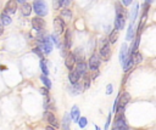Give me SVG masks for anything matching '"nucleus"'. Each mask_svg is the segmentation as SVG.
Instances as JSON below:
<instances>
[{
  "label": "nucleus",
  "instance_id": "obj_10",
  "mask_svg": "<svg viewBox=\"0 0 156 130\" xmlns=\"http://www.w3.org/2000/svg\"><path fill=\"white\" fill-rule=\"evenodd\" d=\"M126 18L127 16L123 15V13H116L115 16V22H113V26H115V29L117 30H122L126 26Z\"/></svg>",
  "mask_w": 156,
  "mask_h": 130
},
{
  "label": "nucleus",
  "instance_id": "obj_25",
  "mask_svg": "<svg viewBox=\"0 0 156 130\" xmlns=\"http://www.w3.org/2000/svg\"><path fill=\"white\" fill-rule=\"evenodd\" d=\"M118 35H119V30H117V29H112L110 33H108V36H107V39H108V41H110V44H116V41L118 40Z\"/></svg>",
  "mask_w": 156,
  "mask_h": 130
},
{
  "label": "nucleus",
  "instance_id": "obj_38",
  "mask_svg": "<svg viewBox=\"0 0 156 130\" xmlns=\"http://www.w3.org/2000/svg\"><path fill=\"white\" fill-rule=\"evenodd\" d=\"M91 73H93V74L90 75V77H91V80H94V79H95L96 77H99V74H100L99 69H98V70H91Z\"/></svg>",
  "mask_w": 156,
  "mask_h": 130
},
{
  "label": "nucleus",
  "instance_id": "obj_32",
  "mask_svg": "<svg viewBox=\"0 0 156 130\" xmlns=\"http://www.w3.org/2000/svg\"><path fill=\"white\" fill-rule=\"evenodd\" d=\"M143 55H141V52H139V51H136V52H134L133 53V60H134V63L135 64H138V63H141L143 62Z\"/></svg>",
  "mask_w": 156,
  "mask_h": 130
},
{
  "label": "nucleus",
  "instance_id": "obj_1",
  "mask_svg": "<svg viewBox=\"0 0 156 130\" xmlns=\"http://www.w3.org/2000/svg\"><path fill=\"white\" fill-rule=\"evenodd\" d=\"M111 44L107 38H101L99 41V56L101 57L102 61H108L111 57Z\"/></svg>",
  "mask_w": 156,
  "mask_h": 130
},
{
  "label": "nucleus",
  "instance_id": "obj_35",
  "mask_svg": "<svg viewBox=\"0 0 156 130\" xmlns=\"http://www.w3.org/2000/svg\"><path fill=\"white\" fill-rule=\"evenodd\" d=\"M39 92L45 97V96H49L50 95V90L48 89V87H45V86H43V87H39Z\"/></svg>",
  "mask_w": 156,
  "mask_h": 130
},
{
  "label": "nucleus",
  "instance_id": "obj_14",
  "mask_svg": "<svg viewBox=\"0 0 156 130\" xmlns=\"http://www.w3.org/2000/svg\"><path fill=\"white\" fill-rule=\"evenodd\" d=\"M17 9H18V6H17L16 0H7L4 6V11L9 15H15L17 12Z\"/></svg>",
  "mask_w": 156,
  "mask_h": 130
},
{
  "label": "nucleus",
  "instance_id": "obj_20",
  "mask_svg": "<svg viewBox=\"0 0 156 130\" xmlns=\"http://www.w3.org/2000/svg\"><path fill=\"white\" fill-rule=\"evenodd\" d=\"M71 121H72V118H71V114L69 113H65L63 114V118H62V121H61V128L62 130H69V126H71Z\"/></svg>",
  "mask_w": 156,
  "mask_h": 130
},
{
  "label": "nucleus",
  "instance_id": "obj_29",
  "mask_svg": "<svg viewBox=\"0 0 156 130\" xmlns=\"http://www.w3.org/2000/svg\"><path fill=\"white\" fill-rule=\"evenodd\" d=\"M39 79H40V81L44 84V86L45 87H48L49 90L51 89V86H52V84H51V80H50V78H49V75H45V74H41L40 77H39Z\"/></svg>",
  "mask_w": 156,
  "mask_h": 130
},
{
  "label": "nucleus",
  "instance_id": "obj_8",
  "mask_svg": "<svg viewBox=\"0 0 156 130\" xmlns=\"http://www.w3.org/2000/svg\"><path fill=\"white\" fill-rule=\"evenodd\" d=\"M62 45L63 47H66L67 50L72 49L73 45V32L69 28H66L63 32V40H62Z\"/></svg>",
  "mask_w": 156,
  "mask_h": 130
},
{
  "label": "nucleus",
  "instance_id": "obj_28",
  "mask_svg": "<svg viewBox=\"0 0 156 130\" xmlns=\"http://www.w3.org/2000/svg\"><path fill=\"white\" fill-rule=\"evenodd\" d=\"M39 68L41 70V74L49 75V68L46 64V60L45 58H39Z\"/></svg>",
  "mask_w": 156,
  "mask_h": 130
},
{
  "label": "nucleus",
  "instance_id": "obj_17",
  "mask_svg": "<svg viewBox=\"0 0 156 130\" xmlns=\"http://www.w3.org/2000/svg\"><path fill=\"white\" fill-rule=\"evenodd\" d=\"M74 69L78 72V74L80 75V77H83L84 74H87L88 73V63L85 62V61H80V62H77L76 63V66H74Z\"/></svg>",
  "mask_w": 156,
  "mask_h": 130
},
{
  "label": "nucleus",
  "instance_id": "obj_4",
  "mask_svg": "<svg viewBox=\"0 0 156 130\" xmlns=\"http://www.w3.org/2000/svg\"><path fill=\"white\" fill-rule=\"evenodd\" d=\"M38 43V45L41 47L44 55H50L52 49H54V44L51 41V38H50V34H46L43 39H39V40H35Z\"/></svg>",
  "mask_w": 156,
  "mask_h": 130
},
{
  "label": "nucleus",
  "instance_id": "obj_12",
  "mask_svg": "<svg viewBox=\"0 0 156 130\" xmlns=\"http://www.w3.org/2000/svg\"><path fill=\"white\" fill-rule=\"evenodd\" d=\"M128 56H129V46L127 45V43H123L121 45V50H119V62L122 66L126 63Z\"/></svg>",
  "mask_w": 156,
  "mask_h": 130
},
{
  "label": "nucleus",
  "instance_id": "obj_44",
  "mask_svg": "<svg viewBox=\"0 0 156 130\" xmlns=\"http://www.w3.org/2000/svg\"><path fill=\"white\" fill-rule=\"evenodd\" d=\"M26 1H27V0H16V2H17V4H20V5H21V4H23V2H26Z\"/></svg>",
  "mask_w": 156,
  "mask_h": 130
},
{
  "label": "nucleus",
  "instance_id": "obj_13",
  "mask_svg": "<svg viewBox=\"0 0 156 130\" xmlns=\"http://www.w3.org/2000/svg\"><path fill=\"white\" fill-rule=\"evenodd\" d=\"M130 94L129 92H127V91H123V92H121L119 95H118V106L117 107H123V108H126V106L130 102Z\"/></svg>",
  "mask_w": 156,
  "mask_h": 130
},
{
  "label": "nucleus",
  "instance_id": "obj_33",
  "mask_svg": "<svg viewBox=\"0 0 156 130\" xmlns=\"http://www.w3.org/2000/svg\"><path fill=\"white\" fill-rule=\"evenodd\" d=\"M63 7V0H52V9L55 11L61 10Z\"/></svg>",
  "mask_w": 156,
  "mask_h": 130
},
{
  "label": "nucleus",
  "instance_id": "obj_26",
  "mask_svg": "<svg viewBox=\"0 0 156 130\" xmlns=\"http://www.w3.org/2000/svg\"><path fill=\"white\" fill-rule=\"evenodd\" d=\"M115 10H116V13H123L128 17V12L126 11V6L121 2V1H116L115 2Z\"/></svg>",
  "mask_w": 156,
  "mask_h": 130
},
{
  "label": "nucleus",
  "instance_id": "obj_42",
  "mask_svg": "<svg viewBox=\"0 0 156 130\" xmlns=\"http://www.w3.org/2000/svg\"><path fill=\"white\" fill-rule=\"evenodd\" d=\"M45 130H56V128H54V126H51V125H48V126L45 128Z\"/></svg>",
  "mask_w": 156,
  "mask_h": 130
},
{
  "label": "nucleus",
  "instance_id": "obj_43",
  "mask_svg": "<svg viewBox=\"0 0 156 130\" xmlns=\"http://www.w3.org/2000/svg\"><path fill=\"white\" fill-rule=\"evenodd\" d=\"M154 1H155V0H144V2H146V4H149V5H151Z\"/></svg>",
  "mask_w": 156,
  "mask_h": 130
},
{
  "label": "nucleus",
  "instance_id": "obj_18",
  "mask_svg": "<svg viewBox=\"0 0 156 130\" xmlns=\"http://www.w3.org/2000/svg\"><path fill=\"white\" fill-rule=\"evenodd\" d=\"M60 17L63 18L66 22H69V21H72V18H73V12H72V10L68 9V7H62V9L60 10Z\"/></svg>",
  "mask_w": 156,
  "mask_h": 130
},
{
  "label": "nucleus",
  "instance_id": "obj_23",
  "mask_svg": "<svg viewBox=\"0 0 156 130\" xmlns=\"http://www.w3.org/2000/svg\"><path fill=\"white\" fill-rule=\"evenodd\" d=\"M71 118H72V121H74V123H78V120H79V118H80V111H79V108H78V106H73L72 107V109H71Z\"/></svg>",
  "mask_w": 156,
  "mask_h": 130
},
{
  "label": "nucleus",
  "instance_id": "obj_6",
  "mask_svg": "<svg viewBox=\"0 0 156 130\" xmlns=\"http://www.w3.org/2000/svg\"><path fill=\"white\" fill-rule=\"evenodd\" d=\"M88 68L89 70H98L100 68V64H101V57L99 56V53L94 52L90 55V57L88 58Z\"/></svg>",
  "mask_w": 156,
  "mask_h": 130
},
{
  "label": "nucleus",
  "instance_id": "obj_34",
  "mask_svg": "<svg viewBox=\"0 0 156 130\" xmlns=\"http://www.w3.org/2000/svg\"><path fill=\"white\" fill-rule=\"evenodd\" d=\"M87 124H88V119H87L85 117H80L79 120H78V126H79L80 129H84V128L87 126Z\"/></svg>",
  "mask_w": 156,
  "mask_h": 130
},
{
  "label": "nucleus",
  "instance_id": "obj_40",
  "mask_svg": "<svg viewBox=\"0 0 156 130\" xmlns=\"http://www.w3.org/2000/svg\"><path fill=\"white\" fill-rule=\"evenodd\" d=\"M72 4V0H63V7H68Z\"/></svg>",
  "mask_w": 156,
  "mask_h": 130
},
{
  "label": "nucleus",
  "instance_id": "obj_15",
  "mask_svg": "<svg viewBox=\"0 0 156 130\" xmlns=\"http://www.w3.org/2000/svg\"><path fill=\"white\" fill-rule=\"evenodd\" d=\"M68 91H69V94H72V95H79V94H82V92L84 91L83 83L79 80V81H77V83H74V84H71Z\"/></svg>",
  "mask_w": 156,
  "mask_h": 130
},
{
  "label": "nucleus",
  "instance_id": "obj_41",
  "mask_svg": "<svg viewBox=\"0 0 156 130\" xmlns=\"http://www.w3.org/2000/svg\"><path fill=\"white\" fill-rule=\"evenodd\" d=\"M4 34V26H2V23H1V21H0V36Z\"/></svg>",
  "mask_w": 156,
  "mask_h": 130
},
{
  "label": "nucleus",
  "instance_id": "obj_11",
  "mask_svg": "<svg viewBox=\"0 0 156 130\" xmlns=\"http://www.w3.org/2000/svg\"><path fill=\"white\" fill-rule=\"evenodd\" d=\"M76 63H77V60H76V56H74L73 51H68V53L65 57V66H66V68L68 70H72L74 68Z\"/></svg>",
  "mask_w": 156,
  "mask_h": 130
},
{
  "label": "nucleus",
  "instance_id": "obj_45",
  "mask_svg": "<svg viewBox=\"0 0 156 130\" xmlns=\"http://www.w3.org/2000/svg\"><path fill=\"white\" fill-rule=\"evenodd\" d=\"M95 130H100V128H99L98 125H95Z\"/></svg>",
  "mask_w": 156,
  "mask_h": 130
},
{
  "label": "nucleus",
  "instance_id": "obj_36",
  "mask_svg": "<svg viewBox=\"0 0 156 130\" xmlns=\"http://www.w3.org/2000/svg\"><path fill=\"white\" fill-rule=\"evenodd\" d=\"M111 119H112V113H108V115H107V120H106V123H105V128H104V130H108V129H110Z\"/></svg>",
  "mask_w": 156,
  "mask_h": 130
},
{
  "label": "nucleus",
  "instance_id": "obj_22",
  "mask_svg": "<svg viewBox=\"0 0 156 130\" xmlns=\"http://www.w3.org/2000/svg\"><path fill=\"white\" fill-rule=\"evenodd\" d=\"M0 21H1V23H2V26H4V27H5V26H10V24L12 23L11 15L6 13V12L2 10V12L0 13Z\"/></svg>",
  "mask_w": 156,
  "mask_h": 130
},
{
  "label": "nucleus",
  "instance_id": "obj_5",
  "mask_svg": "<svg viewBox=\"0 0 156 130\" xmlns=\"http://www.w3.org/2000/svg\"><path fill=\"white\" fill-rule=\"evenodd\" d=\"M52 28H54V33L61 35V34H63L65 29L67 28V22L63 18H61L60 16H56L52 21Z\"/></svg>",
  "mask_w": 156,
  "mask_h": 130
},
{
  "label": "nucleus",
  "instance_id": "obj_19",
  "mask_svg": "<svg viewBox=\"0 0 156 130\" xmlns=\"http://www.w3.org/2000/svg\"><path fill=\"white\" fill-rule=\"evenodd\" d=\"M138 13H139V2H138V1H133V6H132L130 13H129L130 23H134V22H135L136 17H138Z\"/></svg>",
  "mask_w": 156,
  "mask_h": 130
},
{
  "label": "nucleus",
  "instance_id": "obj_39",
  "mask_svg": "<svg viewBox=\"0 0 156 130\" xmlns=\"http://www.w3.org/2000/svg\"><path fill=\"white\" fill-rule=\"evenodd\" d=\"M121 2H122L124 6H129V5H132L133 0H121Z\"/></svg>",
  "mask_w": 156,
  "mask_h": 130
},
{
  "label": "nucleus",
  "instance_id": "obj_21",
  "mask_svg": "<svg viewBox=\"0 0 156 130\" xmlns=\"http://www.w3.org/2000/svg\"><path fill=\"white\" fill-rule=\"evenodd\" d=\"M68 80H69L71 84H74V83L79 81V80H82V77H80V75L78 74V72L73 68V69L69 70V73H68Z\"/></svg>",
  "mask_w": 156,
  "mask_h": 130
},
{
  "label": "nucleus",
  "instance_id": "obj_30",
  "mask_svg": "<svg viewBox=\"0 0 156 130\" xmlns=\"http://www.w3.org/2000/svg\"><path fill=\"white\" fill-rule=\"evenodd\" d=\"M82 79H83V86H84V90L89 89V86H90V83H91V77H90L89 72H88L87 74H84V75L82 77Z\"/></svg>",
  "mask_w": 156,
  "mask_h": 130
},
{
  "label": "nucleus",
  "instance_id": "obj_7",
  "mask_svg": "<svg viewBox=\"0 0 156 130\" xmlns=\"http://www.w3.org/2000/svg\"><path fill=\"white\" fill-rule=\"evenodd\" d=\"M30 26L33 28V30L39 32V30H44L46 27V22L44 19V17H39V16H34L30 19Z\"/></svg>",
  "mask_w": 156,
  "mask_h": 130
},
{
  "label": "nucleus",
  "instance_id": "obj_24",
  "mask_svg": "<svg viewBox=\"0 0 156 130\" xmlns=\"http://www.w3.org/2000/svg\"><path fill=\"white\" fill-rule=\"evenodd\" d=\"M135 36V30H134V23H129L128 28H127V34H126V40L127 41H132Z\"/></svg>",
  "mask_w": 156,
  "mask_h": 130
},
{
  "label": "nucleus",
  "instance_id": "obj_3",
  "mask_svg": "<svg viewBox=\"0 0 156 130\" xmlns=\"http://www.w3.org/2000/svg\"><path fill=\"white\" fill-rule=\"evenodd\" d=\"M112 130H129V125L127 123L124 113H119L115 115V120L112 124Z\"/></svg>",
  "mask_w": 156,
  "mask_h": 130
},
{
  "label": "nucleus",
  "instance_id": "obj_27",
  "mask_svg": "<svg viewBox=\"0 0 156 130\" xmlns=\"http://www.w3.org/2000/svg\"><path fill=\"white\" fill-rule=\"evenodd\" d=\"M50 38H51V41H52V44L56 46V47H61L62 46V40L60 39V35L58 34H56V33H51L50 34Z\"/></svg>",
  "mask_w": 156,
  "mask_h": 130
},
{
  "label": "nucleus",
  "instance_id": "obj_16",
  "mask_svg": "<svg viewBox=\"0 0 156 130\" xmlns=\"http://www.w3.org/2000/svg\"><path fill=\"white\" fill-rule=\"evenodd\" d=\"M20 10H21V13H22V16H24V17H29L30 15H32V12H33V7H32V2H23V4H21V6H20Z\"/></svg>",
  "mask_w": 156,
  "mask_h": 130
},
{
  "label": "nucleus",
  "instance_id": "obj_2",
  "mask_svg": "<svg viewBox=\"0 0 156 130\" xmlns=\"http://www.w3.org/2000/svg\"><path fill=\"white\" fill-rule=\"evenodd\" d=\"M32 7H33V12L35 13V16L45 17V16L49 13L48 4H46L45 0H33Z\"/></svg>",
  "mask_w": 156,
  "mask_h": 130
},
{
  "label": "nucleus",
  "instance_id": "obj_37",
  "mask_svg": "<svg viewBox=\"0 0 156 130\" xmlns=\"http://www.w3.org/2000/svg\"><path fill=\"white\" fill-rule=\"evenodd\" d=\"M112 91H113V86H112V84H107V86H106V94H107V95H111Z\"/></svg>",
  "mask_w": 156,
  "mask_h": 130
},
{
  "label": "nucleus",
  "instance_id": "obj_9",
  "mask_svg": "<svg viewBox=\"0 0 156 130\" xmlns=\"http://www.w3.org/2000/svg\"><path fill=\"white\" fill-rule=\"evenodd\" d=\"M43 119H44L49 125H51V126H54V128H56V129L60 126V123H58L57 118L55 117V114H54L51 111H45L44 114H43Z\"/></svg>",
  "mask_w": 156,
  "mask_h": 130
},
{
  "label": "nucleus",
  "instance_id": "obj_31",
  "mask_svg": "<svg viewBox=\"0 0 156 130\" xmlns=\"http://www.w3.org/2000/svg\"><path fill=\"white\" fill-rule=\"evenodd\" d=\"M32 52H33L34 55H37L39 58H44V52H43V50H41V47H40L39 45L34 46V47L32 49Z\"/></svg>",
  "mask_w": 156,
  "mask_h": 130
}]
</instances>
